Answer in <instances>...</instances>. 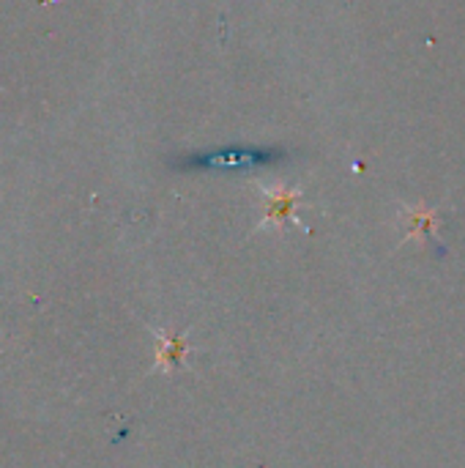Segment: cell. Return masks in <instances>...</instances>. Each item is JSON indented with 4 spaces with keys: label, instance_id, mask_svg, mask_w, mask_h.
Masks as SVG:
<instances>
[{
    "label": "cell",
    "instance_id": "6da1fadb",
    "mask_svg": "<svg viewBox=\"0 0 465 468\" xmlns=\"http://www.w3.org/2000/svg\"><path fill=\"white\" fill-rule=\"evenodd\" d=\"M156 337V362H153V373H170L186 365L189 356V340L181 332H164V329H153Z\"/></svg>",
    "mask_w": 465,
    "mask_h": 468
},
{
    "label": "cell",
    "instance_id": "7a4b0ae2",
    "mask_svg": "<svg viewBox=\"0 0 465 468\" xmlns=\"http://www.w3.org/2000/svg\"><path fill=\"white\" fill-rule=\"evenodd\" d=\"M296 192H288L285 186L280 189H263V206H266V217H263V225H285L291 219V208L296 203Z\"/></svg>",
    "mask_w": 465,
    "mask_h": 468
}]
</instances>
